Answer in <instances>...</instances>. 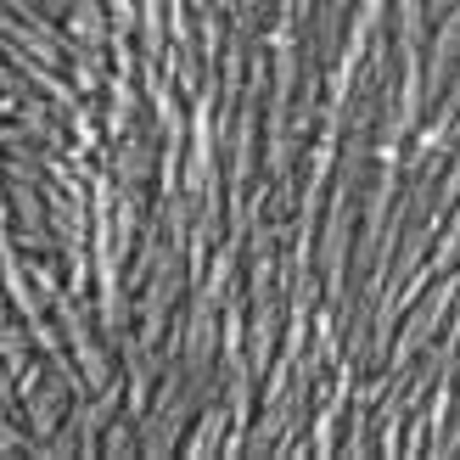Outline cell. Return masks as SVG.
<instances>
[{"label": "cell", "instance_id": "obj_1", "mask_svg": "<svg viewBox=\"0 0 460 460\" xmlns=\"http://www.w3.org/2000/svg\"><path fill=\"white\" fill-rule=\"evenodd\" d=\"M455 292H460V281H444V287H438V292H432L427 304L416 309V320H410V326L399 332V349H394V365H387V371H394V376H399L404 365H410V359H416V354L427 349V337L438 332V320L449 314V297H455Z\"/></svg>", "mask_w": 460, "mask_h": 460}, {"label": "cell", "instance_id": "obj_2", "mask_svg": "<svg viewBox=\"0 0 460 460\" xmlns=\"http://www.w3.org/2000/svg\"><path fill=\"white\" fill-rule=\"evenodd\" d=\"M455 51H460V6H455V12L444 17L438 40H432V57H427V90H438V84H444V74H449Z\"/></svg>", "mask_w": 460, "mask_h": 460}, {"label": "cell", "instance_id": "obj_3", "mask_svg": "<svg viewBox=\"0 0 460 460\" xmlns=\"http://www.w3.org/2000/svg\"><path fill=\"white\" fill-rule=\"evenodd\" d=\"M225 427H230V410L225 404H208L197 416V438H186V455H219L225 449V438H219Z\"/></svg>", "mask_w": 460, "mask_h": 460}, {"label": "cell", "instance_id": "obj_4", "mask_svg": "<svg viewBox=\"0 0 460 460\" xmlns=\"http://www.w3.org/2000/svg\"><path fill=\"white\" fill-rule=\"evenodd\" d=\"M399 51H421V0H399Z\"/></svg>", "mask_w": 460, "mask_h": 460}, {"label": "cell", "instance_id": "obj_5", "mask_svg": "<svg viewBox=\"0 0 460 460\" xmlns=\"http://www.w3.org/2000/svg\"><path fill=\"white\" fill-rule=\"evenodd\" d=\"M382 17H387V0H359V12H354V29L376 34V29H382Z\"/></svg>", "mask_w": 460, "mask_h": 460}, {"label": "cell", "instance_id": "obj_6", "mask_svg": "<svg viewBox=\"0 0 460 460\" xmlns=\"http://www.w3.org/2000/svg\"><path fill=\"white\" fill-rule=\"evenodd\" d=\"M449 12V0H432V17H444Z\"/></svg>", "mask_w": 460, "mask_h": 460}]
</instances>
